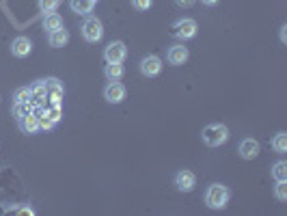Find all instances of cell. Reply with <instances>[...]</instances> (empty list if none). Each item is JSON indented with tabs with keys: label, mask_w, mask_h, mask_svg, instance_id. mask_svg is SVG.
<instances>
[{
	"label": "cell",
	"mask_w": 287,
	"mask_h": 216,
	"mask_svg": "<svg viewBox=\"0 0 287 216\" xmlns=\"http://www.w3.org/2000/svg\"><path fill=\"white\" fill-rule=\"evenodd\" d=\"M272 175L276 182H283V179H287V162H276V165L272 167Z\"/></svg>",
	"instance_id": "ffe728a7"
},
{
	"label": "cell",
	"mask_w": 287,
	"mask_h": 216,
	"mask_svg": "<svg viewBox=\"0 0 287 216\" xmlns=\"http://www.w3.org/2000/svg\"><path fill=\"white\" fill-rule=\"evenodd\" d=\"M28 100H31V89L28 87L17 89L15 95H13V104H22V102H28Z\"/></svg>",
	"instance_id": "44dd1931"
},
{
	"label": "cell",
	"mask_w": 287,
	"mask_h": 216,
	"mask_svg": "<svg viewBox=\"0 0 287 216\" xmlns=\"http://www.w3.org/2000/svg\"><path fill=\"white\" fill-rule=\"evenodd\" d=\"M160 71H162V59L156 57V54H149V57H145L140 61V74L147 76V78H154L158 76Z\"/></svg>",
	"instance_id": "8992f818"
},
{
	"label": "cell",
	"mask_w": 287,
	"mask_h": 216,
	"mask_svg": "<svg viewBox=\"0 0 287 216\" xmlns=\"http://www.w3.org/2000/svg\"><path fill=\"white\" fill-rule=\"evenodd\" d=\"M274 195H276V199H279V201H287V179H283V182H276Z\"/></svg>",
	"instance_id": "603a6c76"
},
{
	"label": "cell",
	"mask_w": 287,
	"mask_h": 216,
	"mask_svg": "<svg viewBox=\"0 0 287 216\" xmlns=\"http://www.w3.org/2000/svg\"><path fill=\"white\" fill-rule=\"evenodd\" d=\"M104 76L110 80V83H114V80H121V76H123V65L121 63H108L106 65V69H104Z\"/></svg>",
	"instance_id": "e0dca14e"
},
{
	"label": "cell",
	"mask_w": 287,
	"mask_h": 216,
	"mask_svg": "<svg viewBox=\"0 0 287 216\" xmlns=\"http://www.w3.org/2000/svg\"><path fill=\"white\" fill-rule=\"evenodd\" d=\"M175 3H177L179 7H182V9H190V7L196 3V0H175Z\"/></svg>",
	"instance_id": "83f0119b"
},
{
	"label": "cell",
	"mask_w": 287,
	"mask_h": 216,
	"mask_svg": "<svg viewBox=\"0 0 287 216\" xmlns=\"http://www.w3.org/2000/svg\"><path fill=\"white\" fill-rule=\"evenodd\" d=\"M201 139L208 147H218L229 139V130H227V125H222V123L205 125L203 132H201Z\"/></svg>",
	"instance_id": "6da1fadb"
},
{
	"label": "cell",
	"mask_w": 287,
	"mask_h": 216,
	"mask_svg": "<svg viewBox=\"0 0 287 216\" xmlns=\"http://www.w3.org/2000/svg\"><path fill=\"white\" fill-rule=\"evenodd\" d=\"M35 111V104L28 100V102H22V104H13V115L17 117V119H22V117H26L28 113Z\"/></svg>",
	"instance_id": "ac0fdd59"
},
{
	"label": "cell",
	"mask_w": 287,
	"mask_h": 216,
	"mask_svg": "<svg viewBox=\"0 0 287 216\" xmlns=\"http://www.w3.org/2000/svg\"><path fill=\"white\" fill-rule=\"evenodd\" d=\"M201 3H203V5H208V7H214V5L218 3V0H201Z\"/></svg>",
	"instance_id": "f546056e"
},
{
	"label": "cell",
	"mask_w": 287,
	"mask_h": 216,
	"mask_svg": "<svg viewBox=\"0 0 287 216\" xmlns=\"http://www.w3.org/2000/svg\"><path fill=\"white\" fill-rule=\"evenodd\" d=\"M46 117H50L54 123H59L61 117H63V108L61 106H50V111H46Z\"/></svg>",
	"instance_id": "cb8c5ba5"
},
{
	"label": "cell",
	"mask_w": 287,
	"mask_h": 216,
	"mask_svg": "<svg viewBox=\"0 0 287 216\" xmlns=\"http://www.w3.org/2000/svg\"><path fill=\"white\" fill-rule=\"evenodd\" d=\"M33 52V41L28 37H15L11 41V54L17 59H24V57H28V54Z\"/></svg>",
	"instance_id": "9c48e42d"
},
{
	"label": "cell",
	"mask_w": 287,
	"mask_h": 216,
	"mask_svg": "<svg viewBox=\"0 0 287 216\" xmlns=\"http://www.w3.org/2000/svg\"><path fill=\"white\" fill-rule=\"evenodd\" d=\"M125 57H128V48H125L123 41H112L106 46L104 50V59L106 63H123Z\"/></svg>",
	"instance_id": "5b68a950"
},
{
	"label": "cell",
	"mask_w": 287,
	"mask_h": 216,
	"mask_svg": "<svg viewBox=\"0 0 287 216\" xmlns=\"http://www.w3.org/2000/svg\"><path fill=\"white\" fill-rule=\"evenodd\" d=\"M173 35H175L177 39H182V41H188V39L196 37V22L190 20V17L177 20V22L173 24Z\"/></svg>",
	"instance_id": "277c9868"
},
{
	"label": "cell",
	"mask_w": 287,
	"mask_h": 216,
	"mask_svg": "<svg viewBox=\"0 0 287 216\" xmlns=\"http://www.w3.org/2000/svg\"><path fill=\"white\" fill-rule=\"evenodd\" d=\"M281 41L287 43V26H283V29H281Z\"/></svg>",
	"instance_id": "f1b7e54d"
},
{
	"label": "cell",
	"mask_w": 287,
	"mask_h": 216,
	"mask_svg": "<svg viewBox=\"0 0 287 216\" xmlns=\"http://www.w3.org/2000/svg\"><path fill=\"white\" fill-rule=\"evenodd\" d=\"M43 29H46L48 33H52V31H56V29H63V17L59 15V13H48L46 17H43Z\"/></svg>",
	"instance_id": "2e32d148"
},
{
	"label": "cell",
	"mask_w": 287,
	"mask_h": 216,
	"mask_svg": "<svg viewBox=\"0 0 287 216\" xmlns=\"http://www.w3.org/2000/svg\"><path fill=\"white\" fill-rule=\"evenodd\" d=\"M20 121V128H22V132L24 134H35L39 130V115L37 113H28L26 117H22V119H17Z\"/></svg>",
	"instance_id": "7c38bea8"
},
{
	"label": "cell",
	"mask_w": 287,
	"mask_h": 216,
	"mask_svg": "<svg viewBox=\"0 0 287 216\" xmlns=\"http://www.w3.org/2000/svg\"><path fill=\"white\" fill-rule=\"evenodd\" d=\"M272 147H274L276 154H285V151H287V134L285 132H279L272 139Z\"/></svg>",
	"instance_id": "d6986e66"
},
{
	"label": "cell",
	"mask_w": 287,
	"mask_h": 216,
	"mask_svg": "<svg viewBox=\"0 0 287 216\" xmlns=\"http://www.w3.org/2000/svg\"><path fill=\"white\" fill-rule=\"evenodd\" d=\"M229 197H231V193H229L227 186L212 184L208 188V193H205V203H208L212 210H222L229 203Z\"/></svg>",
	"instance_id": "7a4b0ae2"
},
{
	"label": "cell",
	"mask_w": 287,
	"mask_h": 216,
	"mask_svg": "<svg viewBox=\"0 0 287 216\" xmlns=\"http://www.w3.org/2000/svg\"><path fill=\"white\" fill-rule=\"evenodd\" d=\"M28 89H31V102H33L35 106H41V104H43V100L48 97L46 83H43V80H37V83L31 85Z\"/></svg>",
	"instance_id": "4fadbf2b"
},
{
	"label": "cell",
	"mask_w": 287,
	"mask_h": 216,
	"mask_svg": "<svg viewBox=\"0 0 287 216\" xmlns=\"http://www.w3.org/2000/svg\"><path fill=\"white\" fill-rule=\"evenodd\" d=\"M104 97H106V102H110V104H121L125 100V87L119 80H114V83H110L104 89Z\"/></svg>",
	"instance_id": "ba28073f"
},
{
	"label": "cell",
	"mask_w": 287,
	"mask_h": 216,
	"mask_svg": "<svg viewBox=\"0 0 287 216\" xmlns=\"http://www.w3.org/2000/svg\"><path fill=\"white\" fill-rule=\"evenodd\" d=\"M134 9H138V11H149L151 5H154V0H130Z\"/></svg>",
	"instance_id": "d4e9b609"
},
{
	"label": "cell",
	"mask_w": 287,
	"mask_h": 216,
	"mask_svg": "<svg viewBox=\"0 0 287 216\" xmlns=\"http://www.w3.org/2000/svg\"><path fill=\"white\" fill-rule=\"evenodd\" d=\"M82 37L89 43H97V41L104 37V26H102V22L97 20V17L89 15L87 20H84V24H82Z\"/></svg>",
	"instance_id": "3957f363"
},
{
	"label": "cell",
	"mask_w": 287,
	"mask_h": 216,
	"mask_svg": "<svg viewBox=\"0 0 287 216\" xmlns=\"http://www.w3.org/2000/svg\"><path fill=\"white\" fill-rule=\"evenodd\" d=\"M69 7H71V11H74V13L89 15V13L93 11L95 3H91V0H71V3H69Z\"/></svg>",
	"instance_id": "9a60e30c"
},
{
	"label": "cell",
	"mask_w": 287,
	"mask_h": 216,
	"mask_svg": "<svg viewBox=\"0 0 287 216\" xmlns=\"http://www.w3.org/2000/svg\"><path fill=\"white\" fill-rule=\"evenodd\" d=\"M13 212H15V214H28V216L35 214V210L31 208V205H20V208H13Z\"/></svg>",
	"instance_id": "4316f807"
},
{
	"label": "cell",
	"mask_w": 287,
	"mask_h": 216,
	"mask_svg": "<svg viewBox=\"0 0 287 216\" xmlns=\"http://www.w3.org/2000/svg\"><path fill=\"white\" fill-rule=\"evenodd\" d=\"M240 156L244 160H253L259 156V143L255 139H244L240 143Z\"/></svg>",
	"instance_id": "8fae6325"
},
{
	"label": "cell",
	"mask_w": 287,
	"mask_h": 216,
	"mask_svg": "<svg viewBox=\"0 0 287 216\" xmlns=\"http://www.w3.org/2000/svg\"><path fill=\"white\" fill-rule=\"evenodd\" d=\"M48 41H50L52 48H63V46H67V41H69V31H65V29L52 31L50 37H48Z\"/></svg>",
	"instance_id": "5bb4252c"
},
{
	"label": "cell",
	"mask_w": 287,
	"mask_h": 216,
	"mask_svg": "<svg viewBox=\"0 0 287 216\" xmlns=\"http://www.w3.org/2000/svg\"><path fill=\"white\" fill-rule=\"evenodd\" d=\"M54 121H52L50 119V117H46V113H43V115H39V130H52V128H54Z\"/></svg>",
	"instance_id": "484cf974"
},
{
	"label": "cell",
	"mask_w": 287,
	"mask_h": 216,
	"mask_svg": "<svg viewBox=\"0 0 287 216\" xmlns=\"http://www.w3.org/2000/svg\"><path fill=\"white\" fill-rule=\"evenodd\" d=\"M91 3H97V0H91Z\"/></svg>",
	"instance_id": "4dcf8cb0"
},
{
	"label": "cell",
	"mask_w": 287,
	"mask_h": 216,
	"mask_svg": "<svg viewBox=\"0 0 287 216\" xmlns=\"http://www.w3.org/2000/svg\"><path fill=\"white\" fill-rule=\"evenodd\" d=\"M196 186V177H194V173L192 171H179V173L175 175V188L179 193H190L192 188Z\"/></svg>",
	"instance_id": "52a82bcc"
},
{
	"label": "cell",
	"mask_w": 287,
	"mask_h": 216,
	"mask_svg": "<svg viewBox=\"0 0 287 216\" xmlns=\"http://www.w3.org/2000/svg\"><path fill=\"white\" fill-rule=\"evenodd\" d=\"M188 57H190V52H188V48L186 46H182V43H177V46H173L171 50H168V54H166V59H168V63L171 65H184V63L188 61Z\"/></svg>",
	"instance_id": "30bf717a"
},
{
	"label": "cell",
	"mask_w": 287,
	"mask_h": 216,
	"mask_svg": "<svg viewBox=\"0 0 287 216\" xmlns=\"http://www.w3.org/2000/svg\"><path fill=\"white\" fill-rule=\"evenodd\" d=\"M61 5V0H39V9L43 13H52V11H56Z\"/></svg>",
	"instance_id": "7402d4cb"
}]
</instances>
